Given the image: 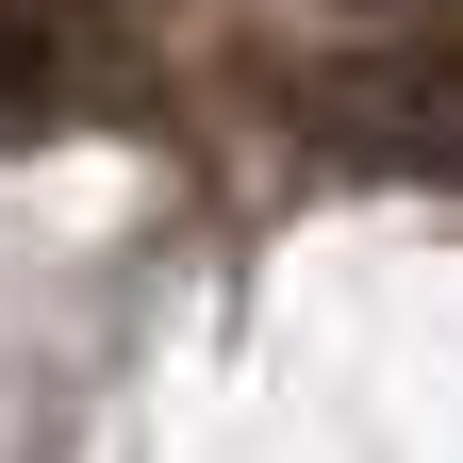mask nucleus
Returning <instances> with one entry per match:
<instances>
[{
	"label": "nucleus",
	"instance_id": "1",
	"mask_svg": "<svg viewBox=\"0 0 463 463\" xmlns=\"http://www.w3.org/2000/svg\"><path fill=\"white\" fill-rule=\"evenodd\" d=\"M67 67H83L67 0H0V133H50L67 116Z\"/></svg>",
	"mask_w": 463,
	"mask_h": 463
},
{
	"label": "nucleus",
	"instance_id": "2",
	"mask_svg": "<svg viewBox=\"0 0 463 463\" xmlns=\"http://www.w3.org/2000/svg\"><path fill=\"white\" fill-rule=\"evenodd\" d=\"M397 165H430V183H463V67H414V99H397Z\"/></svg>",
	"mask_w": 463,
	"mask_h": 463
},
{
	"label": "nucleus",
	"instance_id": "3",
	"mask_svg": "<svg viewBox=\"0 0 463 463\" xmlns=\"http://www.w3.org/2000/svg\"><path fill=\"white\" fill-rule=\"evenodd\" d=\"M331 17H364V33H430V17H463V0H331Z\"/></svg>",
	"mask_w": 463,
	"mask_h": 463
}]
</instances>
